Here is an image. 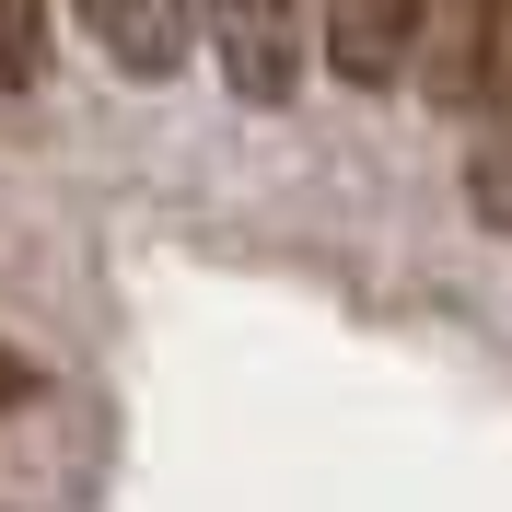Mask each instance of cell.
Here are the masks:
<instances>
[{
  "label": "cell",
  "mask_w": 512,
  "mask_h": 512,
  "mask_svg": "<svg viewBox=\"0 0 512 512\" xmlns=\"http://www.w3.org/2000/svg\"><path fill=\"white\" fill-rule=\"evenodd\" d=\"M419 59H431V105L501 117V105H512V0H431Z\"/></svg>",
  "instance_id": "cell-1"
},
{
  "label": "cell",
  "mask_w": 512,
  "mask_h": 512,
  "mask_svg": "<svg viewBox=\"0 0 512 512\" xmlns=\"http://www.w3.org/2000/svg\"><path fill=\"white\" fill-rule=\"evenodd\" d=\"M198 35H210V59H222V82L245 105H291V82H303V24H291V0H210Z\"/></svg>",
  "instance_id": "cell-2"
},
{
  "label": "cell",
  "mask_w": 512,
  "mask_h": 512,
  "mask_svg": "<svg viewBox=\"0 0 512 512\" xmlns=\"http://www.w3.org/2000/svg\"><path fill=\"white\" fill-rule=\"evenodd\" d=\"M419 24H431V0H326V70L384 94V82H408Z\"/></svg>",
  "instance_id": "cell-3"
},
{
  "label": "cell",
  "mask_w": 512,
  "mask_h": 512,
  "mask_svg": "<svg viewBox=\"0 0 512 512\" xmlns=\"http://www.w3.org/2000/svg\"><path fill=\"white\" fill-rule=\"evenodd\" d=\"M82 24H94V47L128 70V82H175L198 47V0H70Z\"/></svg>",
  "instance_id": "cell-4"
},
{
  "label": "cell",
  "mask_w": 512,
  "mask_h": 512,
  "mask_svg": "<svg viewBox=\"0 0 512 512\" xmlns=\"http://www.w3.org/2000/svg\"><path fill=\"white\" fill-rule=\"evenodd\" d=\"M47 82V0H0V94Z\"/></svg>",
  "instance_id": "cell-5"
},
{
  "label": "cell",
  "mask_w": 512,
  "mask_h": 512,
  "mask_svg": "<svg viewBox=\"0 0 512 512\" xmlns=\"http://www.w3.org/2000/svg\"><path fill=\"white\" fill-rule=\"evenodd\" d=\"M466 210H478L489 233H512V128L466 152Z\"/></svg>",
  "instance_id": "cell-6"
},
{
  "label": "cell",
  "mask_w": 512,
  "mask_h": 512,
  "mask_svg": "<svg viewBox=\"0 0 512 512\" xmlns=\"http://www.w3.org/2000/svg\"><path fill=\"white\" fill-rule=\"evenodd\" d=\"M24 396H35V361L12 350V338H0V408H24Z\"/></svg>",
  "instance_id": "cell-7"
},
{
  "label": "cell",
  "mask_w": 512,
  "mask_h": 512,
  "mask_svg": "<svg viewBox=\"0 0 512 512\" xmlns=\"http://www.w3.org/2000/svg\"><path fill=\"white\" fill-rule=\"evenodd\" d=\"M501 117H512V105H501Z\"/></svg>",
  "instance_id": "cell-8"
}]
</instances>
